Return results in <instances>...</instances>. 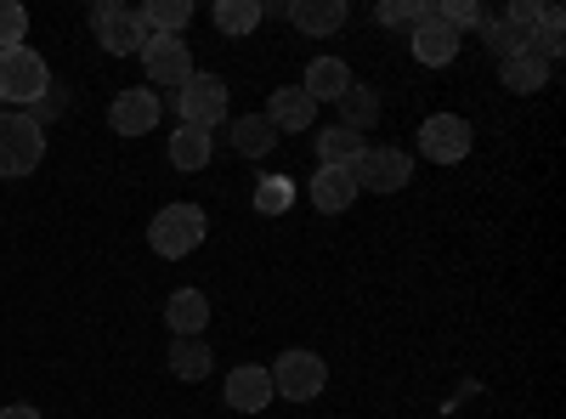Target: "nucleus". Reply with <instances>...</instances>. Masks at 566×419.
Masks as SVG:
<instances>
[{
    "label": "nucleus",
    "mask_w": 566,
    "mask_h": 419,
    "mask_svg": "<svg viewBox=\"0 0 566 419\" xmlns=\"http://www.w3.org/2000/svg\"><path fill=\"white\" fill-rule=\"evenodd\" d=\"M459 45H464V34L448 29V23L437 18V7H424V18L413 23V57H419L424 69H448V63L459 57Z\"/></svg>",
    "instance_id": "nucleus-10"
},
{
    "label": "nucleus",
    "mask_w": 566,
    "mask_h": 419,
    "mask_svg": "<svg viewBox=\"0 0 566 419\" xmlns=\"http://www.w3.org/2000/svg\"><path fill=\"white\" fill-rule=\"evenodd\" d=\"M352 181L357 193H402L413 181V159L402 148H363L352 159Z\"/></svg>",
    "instance_id": "nucleus-5"
},
{
    "label": "nucleus",
    "mask_w": 566,
    "mask_h": 419,
    "mask_svg": "<svg viewBox=\"0 0 566 419\" xmlns=\"http://www.w3.org/2000/svg\"><path fill=\"white\" fill-rule=\"evenodd\" d=\"M504 18H510V23H527V29H538V18H544V0H510Z\"/></svg>",
    "instance_id": "nucleus-30"
},
{
    "label": "nucleus",
    "mask_w": 566,
    "mask_h": 419,
    "mask_svg": "<svg viewBox=\"0 0 566 419\" xmlns=\"http://www.w3.org/2000/svg\"><path fill=\"white\" fill-rule=\"evenodd\" d=\"M266 375H272V397L312 402V397L328 386V363H323L317 352H301V346H290V352H277V363L266 368Z\"/></svg>",
    "instance_id": "nucleus-4"
},
{
    "label": "nucleus",
    "mask_w": 566,
    "mask_h": 419,
    "mask_svg": "<svg viewBox=\"0 0 566 419\" xmlns=\"http://www.w3.org/2000/svg\"><path fill=\"white\" fill-rule=\"evenodd\" d=\"M232 148H239L244 159H266L277 148V125L266 114H239L232 119Z\"/></svg>",
    "instance_id": "nucleus-18"
},
{
    "label": "nucleus",
    "mask_w": 566,
    "mask_h": 419,
    "mask_svg": "<svg viewBox=\"0 0 566 419\" xmlns=\"http://www.w3.org/2000/svg\"><path fill=\"white\" fill-rule=\"evenodd\" d=\"M108 125H114V136H148L159 125V97H154L148 85L119 91V97L108 103Z\"/></svg>",
    "instance_id": "nucleus-11"
},
{
    "label": "nucleus",
    "mask_w": 566,
    "mask_h": 419,
    "mask_svg": "<svg viewBox=\"0 0 566 419\" xmlns=\"http://www.w3.org/2000/svg\"><path fill=\"white\" fill-rule=\"evenodd\" d=\"M295 205V181L290 176H261V188H255V210L261 216H283Z\"/></svg>",
    "instance_id": "nucleus-27"
},
{
    "label": "nucleus",
    "mask_w": 566,
    "mask_h": 419,
    "mask_svg": "<svg viewBox=\"0 0 566 419\" xmlns=\"http://www.w3.org/2000/svg\"><path fill=\"white\" fill-rule=\"evenodd\" d=\"M142 69H148V85H170L181 91L187 80H193V45H187L181 34H148V45H142Z\"/></svg>",
    "instance_id": "nucleus-7"
},
{
    "label": "nucleus",
    "mask_w": 566,
    "mask_h": 419,
    "mask_svg": "<svg viewBox=\"0 0 566 419\" xmlns=\"http://www.w3.org/2000/svg\"><path fill=\"white\" fill-rule=\"evenodd\" d=\"M312 143H317V165H346V170H352V159L368 148L363 136H357V130H346V125H323V130L312 136Z\"/></svg>",
    "instance_id": "nucleus-22"
},
{
    "label": "nucleus",
    "mask_w": 566,
    "mask_h": 419,
    "mask_svg": "<svg viewBox=\"0 0 566 419\" xmlns=\"http://www.w3.org/2000/svg\"><path fill=\"white\" fill-rule=\"evenodd\" d=\"M261 18H266L261 0H216V29L221 34H250V29H261Z\"/></svg>",
    "instance_id": "nucleus-25"
},
{
    "label": "nucleus",
    "mask_w": 566,
    "mask_h": 419,
    "mask_svg": "<svg viewBox=\"0 0 566 419\" xmlns=\"http://www.w3.org/2000/svg\"><path fill=\"white\" fill-rule=\"evenodd\" d=\"M142 23H148V34H181L187 23H193V0H148V7H142Z\"/></svg>",
    "instance_id": "nucleus-24"
},
{
    "label": "nucleus",
    "mask_w": 566,
    "mask_h": 419,
    "mask_svg": "<svg viewBox=\"0 0 566 419\" xmlns=\"http://www.w3.org/2000/svg\"><path fill=\"white\" fill-rule=\"evenodd\" d=\"M266 119H272L277 130H306V125L317 119V103L306 97L301 85H277L272 97H266Z\"/></svg>",
    "instance_id": "nucleus-15"
},
{
    "label": "nucleus",
    "mask_w": 566,
    "mask_h": 419,
    "mask_svg": "<svg viewBox=\"0 0 566 419\" xmlns=\"http://www.w3.org/2000/svg\"><path fill=\"white\" fill-rule=\"evenodd\" d=\"M306 193H312V210L340 216V210H352V205H357V181H352V170H346V165H317V176L306 181Z\"/></svg>",
    "instance_id": "nucleus-12"
},
{
    "label": "nucleus",
    "mask_w": 566,
    "mask_h": 419,
    "mask_svg": "<svg viewBox=\"0 0 566 419\" xmlns=\"http://www.w3.org/2000/svg\"><path fill=\"white\" fill-rule=\"evenodd\" d=\"M374 18L386 29H413L424 18V0H386V7H374Z\"/></svg>",
    "instance_id": "nucleus-29"
},
{
    "label": "nucleus",
    "mask_w": 566,
    "mask_h": 419,
    "mask_svg": "<svg viewBox=\"0 0 566 419\" xmlns=\"http://www.w3.org/2000/svg\"><path fill=\"white\" fill-rule=\"evenodd\" d=\"M216 154V130H199V125H176L170 130V165L176 170H205Z\"/></svg>",
    "instance_id": "nucleus-17"
},
{
    "label": "nucleus",
    "mask_w": 566,
    "mask_h": 419,
    "mask_svg": "<svg viewBox=\"0 0 566 419\" xmlns=\"http://www.w3.org/2000/svg\"><path fill=\"white\" fill-rule=\"evenodd\" d=\"M40 159H45V130H40V119L7 108V114H0V176H34Z\"/></svg>",
    "instance_id": "nucleus-3"
},
{
    "label": "nucleus",
    "mask_w": 566,
    "mask_h": 419,
    "mask_svg": "<svg viewBox=\"0 0 566 419\" xmlns=\"http://www.w3.org/2000/svg\"><path fill=\"white\" fill-rule=\"evenodd\" d=\"M52 97V69L34 45H12V52H0V103H12L18 114L23 108H40Z\"/></svg>",
    "instance_id": "nucleus-1"
},
{
    "label": "nucleus",
    "mask_w": 566,
    "mask_h": 419,
    "mask_svg": "<svg viewBox=\"0 0 566 419\" xmlns=\"http://www.w3.org/2000/svg\"><path fill=\"white\" fill-rule=\"evenodd\" d=\"M290 23H295L301 34H335V29L346 23V7H340V0H295Z\"/></svg>",
    "instance_id": "nucleus-21"
},
{
    "label": "nucleus",
    "mask_w": 566,
    "mask_h": 419,
    "mask_svg": "<svg viewBox=\"0 0 566 419\" xmlns=\"http://www.w3.org/2000/svg\"><path fill=\"white\" fill-rule=\"evenodd\" d=\"M470 143H476V130H470L464 114H424V125H419V154L437 165H459L470 154Z\"/></svg>",
    "instance_id": "nucleus-9"
},
{
    "label": "nucleus",
    "mask_w": 566,
    "mask_h": 419,
    "mask_svg": "<svg viewBox=\"0 0 566 419\" xmlns=\"http://www.w3.org/2000/svg\"><path fill=\"white\" fill-rule=\"evenodd\" d=\"M272 402V375L261 363H244V368H232L227 375V408L232 413H261Z\"/></svg>",
    "instance_id": "nucleus-13"
},
{
    "label": "nucleus",
    "mask_w": 566,
    "mask_h": 419,
    "mask_svg": "<svg viewBox=\"0 0 566 419\" xmlns=\"http://www.w3.org/2000/svg\"><path fill=\"white\" fill-rule=\"evenodd\" d=\"M352 85H357L352 80V63H340V57H312L306 63V80H301V91H306L312 103H340Z\"/></svg>",
    "instance_id": "nucleus-14"
},
{
    "label": "nucleus",
    "mask_w": 566,
    "mask_h": 419,
    "mask_svg": "<svg viewBox=\"0 0 566 419\" xmlns=\"http://www.w3.org/2000/svg\"><path fill=\"white\" fill-rule=\"evenodd\" d=\"M0 419H40V408L34 402H7V408H0Z\"/></svg>",
    "instance_id": "nucleus-31"
},
{
    "label": "nucleus",
    "mask_w": 566,
    "mask_h": 419,
    "mask_svg": "<svg viewBox=\"0 0 566 419\" xmlns=\"http://www.w3.org/2000/svg\"><path fill=\"white\" fill-rule=\"evenodd\" d=\"M91 34H97L103 52L114 57H130L148 45V23H142V12L119 7V0H103V7H91Z\"/></svg>",
    "instance_id": "nucleus-6"
},
{
    "label": "nucleus",
    "mask_w": 566,
    "mask_h": 419,
    "mask_svg": "<svg viewBox=\"0 0 566 419\" xmlns=\"http://www.w3.org/2000/svg\"><path fill=\"white\" fill-rule=\"evenodd\" d=\"M499 80H504V91H515V97H533V91L549 85V63H544L538 52L510 57V63H499Z\"/></svg>",
    "instance_id": "nucleus-20"
},
{
    "label": "nucleus",
    "mask_w": 566,
    "mask_h": 419,
    "mask_svg": "<svg viewBox=\"0 0 566 419\" xmlns=\"http://www.w3.org/2000/svg\"><path fill=\"white\" fill-rule=\"evenodd\" d=\"M23 34H29V12L18 7V0H0V52L23 45Z\"/></svg>",
    "instance_id": "nucleus-28"
},
{
    "label": "nucleus",
    "mask_w": 566,
    "mask_h": 419,
    "mask_svg": "<svg viewBox=\"0 0 566 419\" xmlns=\"http://www.w3.org/2000/svg\"><path fill=\"white\" fill-rule=\"evenodd\" d=\"M210 363H216V352L205 346V335H181V341H170V375H176V380H205V375H210Z\"/></svg>",
    "instance_id": "nucleus-19"
},
{
    "label": "nucleus",
    "mask_w": 566,
    "mask_h": 419,
    "mask_svg": "<svg viewBox=\"0 0 566 419\" xmlns=\"http://www.w3.org/2000/svg\"><path fill=\"white\" fill-rule=\"evenodd\" d=\"M165 323H170V341H181V335H205V323H210V301H205V290H176V295L165 301Z\"/></svg>",
    "instance_id": "nucleus-16"
},
{
    "label": "nucleus",
    "mask_w": 566,
    "mask_h": 419,
    "mask_svg": "<svg viewBox=\"0 0 566 419\" xmlns=\"http://www.w3.org/2000/svg\"><path fill=\"white\" fill-rule=\"evenodd\" d=\"M482 34H488V52H493L499 63H510V57H527V52H533V29H527V23L493 18V23H488Z\"/></svg>",
    "instance_id": "nucleus-23"
},
{
    "label": "nucleus",
    "mask_w": 566,
    "mask_h": 419,
    "mask_svg": "<svg viewBox=\"0 0 566 419\" xmlns=\"http://www.w3.org/2000/svg\"><path fill=\"white\" fill-rule=\"evenodd\" d=\"M340 108H346V119H340V125H346V130H357V136H363L374 119H380V103H374V91H363V85H352V91H346Z\"/></svg>",
    "instance_id": "nucleus-26"
},
{
    "label": "nucleus",
    "mask_w": 566,
    "mask_h": 419,
    "mask_svg": "<svg viewBox=\"0 0 566 419\" xmlns=\"http://www.w3.org/2000/svg\"><path fill=\"white\" fill-rule=\"evenodd\" d=\"M176 114H181V125L216 130L227 119V80L221 74H193V80L176 91Z\"/></svg>",
    "instance_id": "nucleus-8"
},
{
    "label": "nucleus",
    "mask_w": 566,
    "mask_h": 419,
    "mask_svg": "<svg viewBox=\"0 0 566 419\" xmlns=\"http://www.w3.org/2000/svg\"><path fill=\"white\" fill-rule=\"evenodd\" d=\"M205 232H210V216L199 205H165L148 221V250L165 255V261H181V255H193L205 244Z\"/></svg>",
    "instance_id": "nucleus-2"
}]
</instances>
